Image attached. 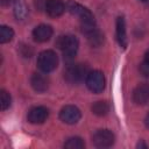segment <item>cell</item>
<instances>
[{
	"mask_svg": "<svg viewBox=\"0 0 149 149\" xmlns=\"http://www.w3.org/2000/svg\"><path fill=\"white\" fill-rule=\"evenodd\" d=\"M66 8H68V10L71 14L76 15L77 17L80 19L81 26H92V24H95L93 14L90 12V9H87L86 7L81 6L80 3H78V2H76L73 0H69L66 2Z\"/></svg>",
	"mask_w": 149,
	"mask_h": 149,
	"instance_id": "1",
	"label": "cell"
},
{
	"mask_svg": "<svg viewBox=\"0 0 149 149\" xmlns=\"http://www.w3.org/2000/svg\"><path fill=\"white\" fill-rule=\"evenodd\" d=\"M56 44L62 50V52L64 55V58L68 59V61L72 59L76 56L77 50H78V45H79L77 37H74L73 35L59 36Z\"/></svg>",
	"mask_w": 149,
	"mask_h": 149,
	"instance_id": "2",
	"label": "cell"
},
{
	"mask_svg": "<svg viewBox=\"0 0 149 149\" xmlns=\"http://www.w3.org/2000/svg\"><path fill=\"white\" fill-rule=\"evenodd\" d=\"M58 65V57L55 51L52 50H44L38 54L37 56V66L38 69L44 72L49 73L52 72Z\"/></svg>",
	"mask_w": 149,
	"mask_h": 149,
	"instance_id": "3",
	"label": "cell"
},
{
	"mask_svg": "<svg viewBox=\"0 0 149 149\" xmlns=\"http://www.w3.org/2000/svg\"><path fill=\"white\" fill-rule=\"evenodd\" d=\"M87 69L84 64H70L64 71V78L69 84H79L86 76Z\"/></svg>",
	"mask_w": 149,
	"mask_h": 149,
	"instance_id": "4",
	"label": "cell"
},
{
	"mask_svg": "<svg viewBox=\"0 0 149 149\" xmlns=\"http://www.w3.org/2000/svg\"><path fill=\"white\" fill-rule=\"evenodd\" d=\"M86 85L90 91L93 93H100L105 88V76L101 71L94 70L87 73L86 76Z\"/></svg>",
	"mask_w": 149,
	"mask_h": 149,
	"instance_id": "5",
	"label": "cell"
},
{
	"mask_svg": "<svg viewBox=\"0 0 149 149\" xmlns=\"http://www.w3.org/2000/svg\"><path fill=\"white\" fill-rule=\"evenodd\" d=\"M81 118L80 109L73 105L64 106L59 112V119L68 125H74L77 123Z\"/></svg>",
	"mask_w": 149,
	"mask_h": 149,
	"instance_id": "6",
	"label": "cell"
},
{
	"mask_svg": "<svg viewBox=\"0 0 149 149\" xmlns=\"http://www.w3.org/2000/svg\"><path fill=\"white\" fill-rule=\"evenodd\" d=\"M92 141L98 148H107L114 143V134L109 129H99L93 134Z\"/></svg>",
	"mask_w": 149,
	"mask_h": 149,
	"instance_id": "7",
	"label": "cell"
},
{
	"mask_svg": "<svg viewBox=\"0 0 149 149\" xmlns=\"http://www.w3.org/2000/svg\"><path fill=\"white\" fill-rule=\"evenodd\" d=\"M48 116H49L48 108L43 106H36V107H33L28 112L27 119L33 125H40V123H43L48 119Z\"/></svg>",
	"mask_w": 149,
	"mask_h": 149,
	"instance_id": "8",
	"label": "cell"
},
{
	"mask_svg": "<svg viewBox=\"0 0 149 149\" xmlns=\"http://www.w3.org/2000/svg\"><path fill=\"white\" fill-rule=\"evenodd\" d=\"M81 29H83V33L87 36V40L91 43V45L99 47L102 43L104 35L101 34L100 30L97 29L95 24H92V26H81Z\"/></svg>",
	"mask_w": 149,
	"mask_h": 149,
	"instance_id": "9",
	"label": "cell"
},
{
	"mask_svg": "<svg viewBox=\"0 0 149 149\" xmlns=\"http://www.w3.org/2000/svg\"><path fill=\"white\" fill-rule=\"evenodd\" d=\"M44 9L49 16L58 17L64 13L65 3L63 0H47L44 3Z\"/></svg>",
	"mask_w": 149,
	"mask_h": 149,
	"instance_id": "10",
	"label": "cell"
},
{
	"mask_svg": "<svg viewBox=\"0 0 149 149\" xmlns=\"http://www.w3.org/2000/svg\"><path fill=\"white\" fill-rule=\"evenodd\" d=\"M133 100L136 105H146L149 101V84L137 85L133 92Z\"/></svg>",
	"mask_w": 149,
	"mask_h": 149,
	"instance_id": "11",
	"label": "cell"
},
{
	"mask_svg": "<svg viewBox=\"0 0 149 149\" xmlns=\"http://www.w3.org/2000/svg\"><path fill=\"white\" fill-rule=\"evenodd\" d=\"M52 36V28L49 24H40L33 30V37L37 42H47Z\"/></svg>",
	"mask_w": 149,
	"mask_h": 149,
	"instance_id": "12",
	"label": "cell"
},
{
	"mask_svg": "<svg viewBox=\"0 0 149 149\" xmlns=\"http://www.w3.org/2000/svg\"><path fill=\"white\" fill-rule=\"evenodd\" d=\"M30 84L33 86V88L36 92H45L49 87V79L42 74V73H33L31 78H30Z\"/></svg>",
	"mask_w": 149,
	"mask_h": 149,
	"instance_id": "13",
	"label": "cell"
},
{
	"mask_svg": "<svg viewBox=\"0 0 149 149\" xmlns=\"http://www.w3.org/2000/svg\"><path fill=\"white\" fill-rule=\"evenodd\" d=\"M116 40L122 48L127 47V34H126V22L123 16L116 19Z\"/></svg>",
	"mask_w": 149,
	"mask_h": 149,
	"instance_id": "14",
	"label": "cell"
},
{
	"mask_svg": "<svg viewBox=\"0 0 149 149\" xmlns=\"http://www.w3.org/2000/svg\"><path fill=\"white\" fill-rule=\"evenodd\" d=\"M14 13L15 16L17 17V20H23L27 14H28V9L26 3L23 2V0H15V5H14Z\"/></svg>",
	"mask_w": 149,
	"mask_h": 149,
	"instance_id": "15",
	"label": "cell"
},
{
	"mask_svg": "<svg viewBox=\"0 0 149 149\" xmlns=\"http://www.w3.org/2000/svg\"><path fill=\"white\" fill-rule=\"evenodd\" d=\"M108 111H109V106L106 101H97L92 105V112L95 115H99V116L106 115Z\"/></svg>",
	"mask_w": 149,
	"mask_h": 149,
	"instance_id": "16",
	"label": "cell"
},
{
	"mask_svg": "<svg viewBox=\"0 0 149 149\" xmlns=\"http://www.w3.org/2000/svg\"><path fill=\"white\" fill-rule=\"evenodd\" d=\"M64 147L66 149H81L85 147V143L84 141L80 139V137H70L65 143H64Z\"/></svg>",
	"mask_w": 149,
	"mask_h": 149,
	"instance_id": "17",
	"label": "cell"
},
{
	"mask_svg": "<svg viewBox=\"0 0 149 149\" xmlns=\"http://www.w3.org/2000/svg\"><path fill=\"white\" fill-rule=\"evenodd\" d=\"M14 36V31L10 27L7 26H1L0 27V42L1 43H7L9 42Z\"/></svg>",
	"mask_w": 149,
	"mask_h": 149,
	"instance_id": "18",
	"label": "cell"
},
{
	"mask_svg": "<svg viewBox=\"0 0 149 149\" xmlns=\"http://www.w3.org/2000/svg\"><path fill=\"white\" fill-rule=\"evenodd\" d=\"M0 105L2 111H6L10 106V95L5 90H1L0 92Z\"/></svg>",
	"mask_w": 149,
	"mask_h": 149,
	"instance_id": "19",
	"label": "cell"
},
{
	"mask_svg": "<svg viewBox=\"0 0 149 149\" xmlns=\"http://www.w3.org/2000/svg\"><path fill=\"white\" fill-rule=\"evenodd\" d=\"M140 72L144 76V77H149V63L147 62H142L140 65Z\"/></svg>",
	"mask_w": 149,
	"mask_h": 149,
	"instance_id": "20",
	"label": "cell"
},
{
	"mask_svg": "<svg viewBox=\"0 0 149 149\" xmlns=\"http://www.w3.org/2000/svg\"><path fill=\"white\" fill-rule=\"evenodd\" d=\"M144 62L149 63V49L147 50V52H146V55H144Z\"/></svg>",
	"mask_w": 149,
	"mask_h": 149,
	"instance_id": "21",
	"label": "cell"
},
{
	"mask_svg": "<svg viewBox=\"0 0 149 149\" xmlns=\"http://www.w3.org/2000/svg\"><path fill=\"white\" fill-rule=\"evenodd\" d=\"M137 148H148V146H147L146 143H143V142H140V143L137 144Z\"/></svg>",
	"mask_w": 149,
	"mask_h": 149,
	"instance_id": "22",
	"label": "cell"
},
{
	"mask_svg": "<svg viewBox=\"0 0 149 149\" xmlns=\"http://www.w3.org/2000/svg\"><path fill=\"white\" fill-rule=\"evenodd\" d=\"M144 122H146V126H147V128L149 129V113H148V115L146 116V120H144Z\"/></svg>",
	"mask_w": 149,
	"mask_h": 149,
	"instance_id": "23",
	"label": "cell"
},
{
	"mask_svg": "<svg viewBox=\"0 0 149 149\" xmlns=\"http://www.w3.org/2000/svg\"><path fill=\"white\" fill-rule=\"evenodd\" d=\"M9 1L10 0H1V3L2 5H7V3H9Z\"/></svg>",
	"mask_w": 149,
	"mask_h": 149,
	"instance_id": "24",
	"label": "cell"
},
{
	"mask_svg": "<svg viewBox=\"0 0 149 149\" xmlns=\"http://www.w3.org/2000/svg\"><path fill=\"white\" fill-rule=\"evenodd\" d=\"M141 1H143V2H147V1H149V0H141Z\"/></svg>",
	"mask_w": 149,
	"mask_h": 149,
	"instance_id": "25",
	"label": "cell"
}]
</instances>
